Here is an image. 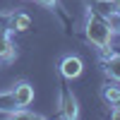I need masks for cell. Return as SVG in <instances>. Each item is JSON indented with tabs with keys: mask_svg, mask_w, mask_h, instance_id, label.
Listing matches in <instances>:
<instances>
[{
	"mask_svg": "<svg viewBox=\"0 0 120 120\" xmlns=\"http://www.w3.org/2000/svg\"><path fill=\"white\" fill-rule=\"evenodd\" d=\"M86 36H89L91 43H96L98 48H103V46L111 43V26H108V22H103V19H98V17H89Z\"/></svg>",
	"mask_w": 120,
	"mask_h": 120,
	"instance_id": "1",
	"label": "cell"
},
{
	"mask_svg": "<svg viewBox=\"0 0 120 120\" xmlns=\"http://www.w3.org/2000/svg\"><path fill=\"white\" fill-rule=\"evenodd\" d=\"M12 101H15V106H17V108L29 106V103L34 101V86H31V84H26V82L17 84V86L12 89Z\"/></svg>",
	"mask_w": 120,
	"mask_h": 120,
	"instance_id": "2",
	"label": "cell"
},
{
	"mask_svg": "<svg viewBox=\"0 0 120 120\" xmlns=\"http://www.w3.org/2000/svg\"><path fill=\"white\" fill-rule=\"evenodd\" d=\"M82 60H79L77 55H67L63 63H60V72H63V77H67V79H75V77H79L82 75Z\"/></svg>",
	"mask_w": 120,
	"mask_h": 120,
	"instance_id": "3",
	"label": "cell"
},
{
	"mask_svg": "<svg viewBox=\"0 0 120 120\" xmlns=\"http://www.w3.org/2000/svg\"><path fill=\"white\" fill-rule=\"evenodd\" d=\"M79 115V108H77V98H75V94H65V98H63V118H67V120H72V118H77Z\"/></svg>",
	"mask_w": 120,
	"mask_h": 120,
	"instance_id": "4",
	"label": "cell"
},
{
	"mask_svg": "<svg viewBox=\"0 0 120 120\" xmlns=\"http://www.w3.org/2000/svg\"><path fill=\"white\" fill-rule=\"evenodd\" d=\"M12 58H15V46L10 43V38L5 34L0 36V60H12Z\"/></svg>",
	"mask_w": 120,
	"mask_h": 120,
	"instance_id": "5",
	"label": "cell"
},
{
	"mask_svg": "<svg viewBox=\"0 0 120 120\" xmlns=\"http://www.w3.org/2000/svg\"><path fill=\"white\" fill-rule=\"evenodd\" d=\"M29 26H31L29 15H15L12 17V29H15V31H26Z\"/></svg>",
	"mask_w": 120,
	"mask_h": 120,
	"instance_id": "6",
	"label": "cell"
},
{
	"mask_svg": "<svg viewBox=\"0 0 120 120\" xmlns=\"http://www.w3.org/2000/svg\"><path fill=\"white\" fill-rule=\"evenodd\" d=\"M106 72L111 75L113 79H120V55H111V58H108Z\"/></svg>",
	"mask_w": 120,
	"mask_h": 120,
	"instance_id": "7",
	"label": "cell"
},
{
	"mask_svg": "<svg viewBox=\"0 0 120 120\" xmlns=\"http://www.w3.org/2000/svg\"><path fill=\"white\" fill-rule=\"evenodd\" d=\"M103 98H106V101L111 103V106H115V101L120 98V89H118V86H111V84H108V86L103 89Z\"/></svg>",
	"mask_w": 120,
	"mask_h": 120,
	"instance_id": "8",
	"label": "cell"
},
{
	"mask_svg": "<svg viewBox=\"0 0 120 120\" xmlns=\"http://www.w3.org/2000/svg\"><path fill=\"white\" fill-rule=\"evenodd\" d=\"M108 26H111V31H120V10H115V12L108 15Z\"/></svg>",
	"mask_w": 120,
	"mask_h": 120,
	"instance_id": "9",
	"label": "cell"
},
{
	"mask_svg": "<svg viewBox=\"0 0 120 120\" xmlns=\"http://www.w3.org/2000/svg\"><path fill=\"white\" fill-rule=\"evenodd\" d=\"M36 3H41V5H46V7H53L55 0H36Z\"/></svg>",
	"mask_w": 120,
	"mask_h": 120,
	"instance_id": "10",
	"label": "cell"
},
{
	"mask_svg": "<svg viewBox=\"0 0 120 120\" xmlns=\"http://www.w3.org/2000/svg\"><path fill=\"white\" fill-rule=\"evenodd\" d=\"M113 118H118V120H120V108H115V111H113Z\"/></svg>",
	"mask_w": 120,
	"mask_h": 120,
	"instance_id": "11",
	"label": "cell"
},
{
	"mask_svg": "<svg viewBox=\"0 0 120 120\" xmlns=\"http://www.w3.org/2000/svg\"><path fill=\"white\" fill-rule=\"evenodd\" d=\"M113 108H120V98H118V101H115V106H113Z\"/></svg>",
	"mask_w": 120,
	"mask_h": 120,
	"instance_id": "12",
	"label": "cell"
},
{
	"mask_svg": "<svg viewBox=\"0 0 120 120\" xmlns=\"http://www.w3.org/2000/svg\"><path fill=\"white\" fill-rule=\"evenodd\" d=\"M115 5H118V10H120V0H115Z\"/></svg>",
	"mask_w": 120,
	"mask_h": 120,
	"instance_id": "13",
	"label": "cell"
},
{
	"mask_svg": "<svg viewBox=\"0 0 120 120\" xmlns=\"http://www.w3.org/2000/svg\"><path fill=\"white\" fill-rule=\"evenodd\" d=\"M101 3H106V0H101Z\"/></svg>",
	"mask_w": 120,
	"mask_h": 120,
	"instance_id": "14",
	"label": "cell"
}]
</instances>
